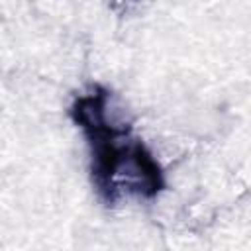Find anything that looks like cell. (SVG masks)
<instances>
[{
	"label": "cell",
	"mask_w": 251,
	"mask_h": 251,
	"mask_svg": "<svg viewBox=\"0 0 251 251\" xmlns=\"http://www.w3.org/2000/svg\"><path fill=\"white\" fill-rule=\"evenodd\" d=\"M116 135L118 133L110 135L114 141H108L104 155V175L108 184L124 194H151L159 182L155 163L135 145L126 141V137L122 143H116Z\"/></svg>",
	"instance_id": "1"
},
{
	"label": "cell",
	"mask_w": 251,
	"mask_h": 251,
	"mask_svg": "<svg viewBox=\"0 0 251 251\" xmlns=\"http://www.w3.org/2000/svg\"><path fill=\"white\" fill-rule=\"evenodd\" d=\"M114 4H118V6H127V4H131V2H135V0H112Z\"/></svg>",
	"instance_id": "2"
}]
</instances>
